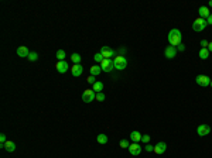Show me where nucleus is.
Here are the masks:
<instances>
[{"mask_svg":"<svg viewBox=\"0 0 212 158\" xmlns=\"http://www.w3.org/2000/svg\"><path fill=\"white\" fill-rule=\"evenodd\" d=\"M167 40H168L170 45H172V47H178V45L181 44L183 34H181V31H180L178 28H172L171 31L168 33V35H167Z\"/></svg>","mask_w":212,"mask_h":158,"instance_id":"obj_1","label":"nucleus"},{"mask_svg":"<svg viewBox=\"0 0 212 158\" xmlns=\"http://www.w3.org/2000/svg\"><path fill=\"white\" fill-rule=\"evenodd\" d=\"M113 66H115V69H118V71H123V69H126V66H127V59H126L123 55H116V57L113 58Z\"/></svg>","mask_w":212,"mask_h":158,"instance_id":"obj_2","label":"nucleus"},{"mask_svg":"<svg viewBox=\"0 0 212 158\" xmlns=\"http://www.w3.org/2000/svg\"><path fill=\"white\" fill-rule=\"evenodd\" d=\"M207 26H208L207 20H205V18H201V17H198V18L192 23V30H194V31H198V33H201V31H204V30L207 28Z\"/></svg>","mask_w":212,"mask_h":158,"instance_id":"obj_3","label":"nucleus"},{"mask_svg":"<svg viewBox=\"0 0 212 158\" xmlns=\"http://www.w3.org/2000/svg\"><path fill=\"white\" fill-rule=\"evenodd\" d=\"M96 99V92L93 91V89H86V91H83L82 93V100L85 102V103H91Z\"/></svg>","mask_w":212,"mask_h":158,"instance_id":"obj_4","label":"nucleus"},{"mask_svg":"<svg viewBox=\"0 0 212 158\" xmlns=\"http://www.w3.org/2000/svg\"><path fill=\"white\" fill-rule=\"evenodd\" d=\"M211 80H212V79L209 78L208 75H198V76L195 78L197 85L202 86V88H205V86H209V85H211Z\"/></svg>","mask_w":212,"mask_h":158,"instance_id":"obj_5","label":"nucleus"},{"mask_svg":"<svg viewBox=\"0 0 212 158\" xmlns=\"http://www.w3.org/2000/svg\"><path fill=\"white\" fill-rule=\"evenodd\" d=\"M101 68H102V72H112L113 69H115V66H113V61L112 59H103L102 62H101Z\"/></svg>","mask_w":212,"mask_h":158,"instance_id":"obj_6","label":"nucleus"},{"mask_svg":"<svg viewBox=\"0 0 212 158\" xmlns=\"http://www.w3.org/2000/svg\"><path fill=\"white\" fill-rule=\"evenodd\" d=\"M177 47H172V45H167L165 47V50H164V55H165V58L167 59H172V58H175L177 57Z\"/></svg>","mask_w":212,"mask_h":158,"instance_id":"obj_7","label":"nucleus"},{"mask_svg":"<svg viewBox=\"0 0 212 158\" xmlns=\"http://www.w3.org/2000/svg\"><path fill=\"white\" fill-rule=\"evenodd\" d=\"M209 133H211V127H209L208 124H199L198 127H197V134L201 136V137L208 136Z\"/></svg>","mask_w":212,"mask_h":158,"instance_id":"obj_8","label":"nucleus"},{"mask_svg":"<svg viewBox=\"0 0 212 158\" xmlns=\"http://www.w3.org/2000/svg\"><path fill=\"white\" fill-rule=\"evenodd\" d=\"M99 52L102 54V57L106 58V59H110V57H115V51H113L112 48L106 47V45H103V47L101 48V51H99Z\"/></svg>","mask_w":212,"mask_h":158,"instance_id":"obj_9","label":"nucleus"},{"mask_svg":"<svg viewBox=\"0 0 212 158\" xmlns=\"http://www.w3.org/2000/svg\"><path fill=\"white\" fill-rule=\"evenodd\" d=\"M82 72H83V68L81 64H74V65L71 66V74H72V76H75V78H78L82 75Z\"/></svg>","mask_w":212,"mask_h":158,"instance_id":"obj_10","label":"nucleus"},{"mask_svg":"<svg viewBox=\"0 0 212 158\" xmlns=\"http://www.w3.org/2000/svg\"><path fill=\"white\" fill-rule=\"evenodd\" d=\"M55 68H57V71H58L59 74H65L68 69H71V68L68 66V62H66V61H58V62L55 64Z\"/></svg>","mask_w":212,"mask_h":158,"instance_id":"obj_11","label":"nucleus"},{"mask_svg":"<svg viewBox=\"0 0 212 158\" xmlns=\"http://www.w3.org/2000/svg\"><path fill=\"white\" fill-rule=\"evenodd\" d=\"M167 151V144L164 143V141H160L157 144L154 145V150H153V153H156V154H164Z\"/></svg>","mask_w":212,"mask_h":158,"instance_id":"obj_12","label":"nucleus"},{"mask_svg":"<svg viewBox=\"0 0 212 158\" xmlns=\"http://www.w3.org/2000/svg\"><path fill=\"white\" fill-rule=\"evenodd\" d=\"M129 153L132 154V155H139L140 153H142V147H140V144L139 143H132V144L129 145Z\"/></svg>","mask_w":212,"mask_h":158,"instance_id":"obj_13","label":"nucleus"},{"mask_svg":"<svg viewBox=\"0 0 212 158\" xmlns=\"http://www.w3.org/2000/svg\"><path fill=\"white\" fill-rule=\"evenodd\" d=\"M198 14H199V17L201 18H208L209 16H211V12H209V9H208V6H201L198 9Z\"/></svg>","mask_w":212,"mask_h":158,"instance_id":"obj_14","label":"nucleus"},{"mask_svg":"<svg viewBox=\"0 0 212 158\" xmlns=\"http://www.w3.org/2000/svg\"><path fill=\"white\" fill-rule=\"evenodd\" d=\"M17 55H18L20 58H28L30 51H28V48H27V47L21 45V47H18V48H17Z\"/></svg>","mask_w":212,"mask_h":158,"instance_id":"obj_15","label":"nucleus"},{"mask_svg":"<svg viewBox=\"0 0 212 158\" xmlns=\"http://www.w3.org/2000/svg\"><path fill=\"white\" fill-rule=\"evenodd\" d=\"M0 147H1V148H4L7 153H13L14 150H16V144H14L13 141H9V140L4 143V145H0Z\"/></svg>","mask_w":212,"mask_h":158,"instance_id":"obj_16","label":"nucleus"},{"mask_svg":"<svg viewBox=\"0 0 212 158\" xmlns=\"http://www.w3.org/2000/svg\"><path fill=\"white\" fill-rule=\"evenodd\" d=\"M142 136H143V134H140L139 131L134 130V131L130 133V140H132L133 143H139V141H142Z\"/></svg>","mask_w":212,"mask_h":158,"instance_id":"obj_17","label":"nucleus"},{"mask_svg":"<svg viewBox=\"0 0 212 158\" xmlns=\"http://www.w3.org/2000/svg\"><path fill=\"white\" fill-rule=\"evenodd\" d=\"M91 75L92 76H99V74L102 72V68H101V65H93V66H91Z\"/></svg>","mask_w":212,"mask_h":158,"instance_id":"obj_18","label":"nucleus"},{"mask_svg":"<svg viewBox=\"0 0 212 158\" xmlns=\"http://www.w3.org/2000/svg\"><path fill=\"white\" fill-rule=\"evenodd\" d=\"M209 51H208V48H201V50H199V58H201V59H208V57H209Z\"/></svg>","mask_w":212,"mask_h":158,"instance_id":"obj_19","label":"nucleus"},{"mask_svg":"<svg viewBox=\"0 0 212 158\" xmlns=\"http://www.w3.org/2000/svg\"><path fill=\"white\" fill-rule=\"evenodd\" d=\"M92 89L95 91L96 93H101L102 91H103V83L101 82V80H98L95 85H92Z\"/></svg>","mask_w":212,"mask_h":158,"instance_id":"obj_20","label":"nucleus"},{"mask_svg":"<svg viewBox=\"0 0 212 158\" xmlns=\"http://www.w3.org/2000/svg\"><path fill=\"white\" fill-rule=\"evenodd\" d=\"M55 57H57V59H58V61H65L66 52L64 51V50H58V51H57V55H55Z\"/></svg>","mask_w":212,"mask_h":158,"instance_id":"obj_21","label":"nucleus"},{"mask_svg":"<svg viewBox=\"0 0 212 158\" xmlns=\"http://www.w3.org/2000/svg\"><path fill=\"white\" fill-rule=\"evenodd\" d=\"M96 141H98L99 144H106V143H107V136H106V134H99V136L96 137Z\"/></svg>","mask_w":212,"mask_h":158,"instance_id":"obj_22","label":"nucleus"},{"mask_svg":"<svg viewBox=\"0 0 212 158\" xmlns=\"http://www.w3.org/2000/svg\"><path fill=\"white\" fill-rule=\"evenodd\" d=\"M71 61H72L74 64H81V55L77 52L72 54V55H71Z\"/></svg>","mask_w":212,"mask_h":158,"instance_id":"obj_23","label":"nucleus"},{"mask_svg":"<svg viewBox=\"0 0 212 158\" xmlns=\"http://www.w3.org/2000/svg\"><path fill=\"white\" fill-rule=\"evenodd\" d=\"M28 61H31V62H34V61H37L38 59V54L37 52H30V55H28V58H27Z\"/></svg>","mask_w":212,"mask_h":158,"instance_id":"obj_24","label":"nucleus"},{"mask_svg":"<svg viewBox=\"0 0 212 158\" xmlns=\"http://www.w3.org/2000/svg\"><path fill=\"white\" fill-rule=\"evenodd\" d=\"M93 59H95L96 62H99V64H101V62H102V61H103L105 58L102 57V54H101V52H96L95 55H93Z\"/></svg>","mask_w":212,"mask_h":158,"instance_id":"obj_25","label":"nucleus"},{"mask_svg":"<svg viewBox=\"0 0 212 158\" xmlns=\"http://www.w3.org/2000/svg\"><path fill=\"white\" fill-rule=\"evenodd\" d=\"M119 145L122 147V148H129V145H130V143H129L127 140H124V138H123V140H120Z\"/></svg>","mask_w":212,"mask_h":158,"instance_id":"obj_26","label":"nucleus"},{"mask_svg":"<svg viewBox=\"0 0 212 158\" xmlns=\"http://www.w3.org/2000/svg\"><path fill=\"white\" fill-rule=\"evenodd\" d=\"M86 82L88 83H91V85H95L98 80H96V76H92V75H89L88 78H86Z\"/></svg>","mask_w":212,"mask_h":158,"instance_id":"obj_27","label":"nucleus"},{"mask_svg":"<svg viewBox=\"0 0 212 158\" xmlns=\"http://www.w3.org/2000/svg\"><path fill=\"white\" fill-rule=\"evenodd\" d=\"M105 99H106V96L102 92H101V93H96V100H98V102H103Z\"/></svg>","mask_w":212,"mask_h":158,"instance_id":"obj_28","label":"nucleus"},{"mask_svg":"<svg viewBox=\"0 0 212 158\" xmlns=\"http://www.w3.org/2000/svg\"><path fill=\"white\" fill-rule=\"evenodd\" d=\"M142 143H144V144H148V143H150V136H147V134L142 136Z\"/></svg>","mask_w":212,"mask_h":158,"instance_id":"obj_29","label":"nucleus"},{"mask_svg":"<svg viewBox=\"0 0 212 158\" xmlns=\"http://www.w3.org/2000/svg\"><path fill=\"white\" fill-rule=\"evenodd\" d=\"M7 141V138H6V134H0V145H4V143Z\"/></svg>","mask_w":212,"mask_h":158,"instance_id":"obj_30","label":"nucleus"},{"mask_svg":"<svg viewBox=\"0 0 212 158\" xmlns=\"http://www.w3.org/2000/svg\"><path fill=\"white\" fill-rule=\"evenodd\" d=\"M208 41L207 40H201V48H208Z\"/></svg>","mask_w":212,"mask_h":158,"instance_id":"obj_31","label":"nucleus"},{"mask_svg":"<svg viewBox=\"0 0 212 158\" xmlns=\"http://www.w3.org/2000/svg\"><path fill=\"white\" fill-rule=\"evenodd\" d=\"M184 50H185V47H184V44L181 42V44L177 47V51H184Z\"/></svg>","mask_w":212,"mask_h":158,"instance_id":"obj_32","label":"nucleus"},{"mask_svg":"<svg viewBox=\"0 0 212 158\" xmlns=\"http://www.w3.org/2000/svg\"><path fill=\"white\" fill-rule=\"evenodd\" d=\"M153 150H154V145H150V144L146 145V151H153Z\"/></svg>","mask_w":212,"mask_h":158,"instance_id":"obj_33","label":"nucleus"},{"mask_svg":"<svg viewBox=\"0 0 212 158\" xmlns=\"http://www.w3.org/2000/svg\"><path fill=\"white\" fill-rule=\"evenodd\" d=\"M207 23H208V24H211V26H212V13H211V16H209V17L207 18Z\"/></svg>","mask_w":212,"mask_h":158,"instance_id":"obj_34","label":"nucleus"},{"mask_svg":"<svg viewBox=\"0 0 212 158\" xmlns=\"http://www.w3.org/2000/svg\"><path fill=\"white\" fill-rule=\"evenodd\" d=\"M208 51H209V52H212V41L209 42V44H208Z\"/></svg>","mask_w":212,"mask_h":158,"instance_id":"obj_35","label":"nucleus"},{"mask_svg":"<svg viewBox=\"0 0 212 158\" xmlns=\"http://www.w3.org/2000/svg\"><path fill=\"white\" fill-rule=\"evenodd\" d=\"M209 7H212V0H209V3H208V9Z\"/></svg>","mask_w":212,"mask_h":158,"instance_id":"obj_36","label":"nucleus"},{"mask_svg":"<svg viewBox=\"0 0 212 158\" xmlns=\"http://www.w3.org/2000/svg\"><path fill=\"white\" fill-rule=\"evenodd\" d=\"M209 86H212V80H211V85H209Z\"/></svg>","mask_w":212,"mask_h":158,"instance_id":"obj_37","label":"nucleus"}]
</instances>
